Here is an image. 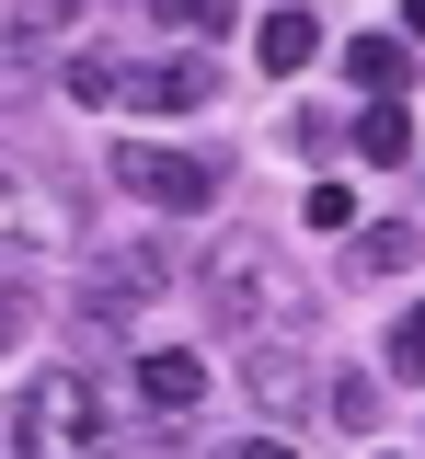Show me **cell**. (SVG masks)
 <instances>
[{"label":"cell","instance_id":"9c48e42d","mask_svg":"<svg viewBox=\"0 0 425 459\" xmlns=\"http://www.w3.org/2000/svg\"><path fill=\"white\" fill-rule=\"evenodd\" d=\"M253 47H265V69H310V57H322V23H310L299 0H276V12H265V35H253Z\"/></svg>","mask_w":425,"mask_h":459},{"label":"cell","instance_id":"ba28073f","mask_svg":"<svg viewBox=\"0 0 425 459\" xmlns=\"http://www.w3.org/2000/svg\"><path fill=\"white\" fill-rule=\"evenodd\" d=\"M138 402H161V413H195V402H207V356H184V344L138 356Z\"/></svg>","mask_w":425,"mask_h":459},{"label":"cell","instance_id":"7a4b0ae2","mask_svg":"<svg viewBox=\"0 0 425 459\" xmlns=\"http://www.w3.org/2000/svg\"><path fill=\"white\" fill-rule=\"evenodd\" d=\"M12 459H116V425H104V391L81 368H47L12 402Z\"/></svg>","mask_w":425,"mask_h":459},{"label":"cell","instance_id":"ac0fdd59","mask_svg":"<svg viewBox=\"0 0 425 459\" xmlns=\"http://www.w3.org/2000/svg\"><path fill=\"white\" fill-rule=\"evenodd\" d=\"M12 92H35V47H12V35H0V104H12Z\"/></svg>","mask_w":425,"mask_h":459},{"label":"cell","instance_id":"52a82bcc","mask_svg":"<svg viewBox=\"0 0 425 459\" xmlns=\"http://www.w3.org/2000/svg\"><path fill=\"white\" fill-rule=\"evenodd\" d=\"M345 150H357V161H414V115H403V92H368V115L357 126H345Z\"/></svg>","mask_w":425,"mask_h":459},{"label":"cell","instance_id":"4fadbf2b","mask_svg":"<svg viewBox=\"0 0 425 459\" xmlns=\"http://www.w3.org/2000/svg\"><path fill=\"white\" fill-rule=\"evenodd\" d=\"M58 81H69V104H126V69H116V57H92V47L69 57Z\"/></svg>","mask_w":425,"mask_h":459},{"label":"cell","instance_id":"5b68a950","mask_svg":"<svg viewBox=\"0 0 425 459\" xmlns=\"http://www.w3.org/2000/svg\"><path fill=\"white\" fill-rule=\"evenodd\" d=\"M242 379H253V402H265V413H299V402H322V391H334V379L310 368L299 344H253V356H242Z\"/></svg>","mask_w":425,"mask_h":459},{"label":"cell","instance_id":"9a60e30c","mask_svg":"<svg viewBox=\"0 0 425 459\" xmlns=\"http://www.w3.org/2000/svg\"><path fill=\"white\" fill-rule=\"evenodd\" d=\"M391 379H425V310L391 322Z\"/></svg>","mask_w":425,"mask_h":459},{"label":"cell","instance_id":"d6986e66","mask_svg":"<svg viewBox=\"0 0 425 459\" xmlns=\"http://www.w3.org/2000/svg\"><path fill=\"white\" fill-rule=\"evenodd\" d=\"M219 459H299V448H288V437H230Z\"/></svg>","mask_w":425,"mask_h":459},{"label":"cell","instance_id":"44dd1931","mask_svg":"<svg viewBox=\"0 0 425 459\" xmlns=\"http://www.w3.org/2000/svg\"><path fill=\"white\" fill-rule=\"evenodd\" d=\"M403 35H425V0H403Z\"/></svg>","mask_w":425,"mask_h":459},{"label":"cell","instance_id":"ffe728a7","mask_svg":"<svg viewBox=\"0 0 425 459\" xmlns=\"http://www.w3.org/2000/svg\"><path fill=\"white\" fill-rule=\"evenodd\" d=\"M12 344H23V299H0V356H12Z\"/></svg>","mask_w":425,"mask_h":459},{"label":"cell","instance_id":"8fae6325","mask_svg":"<svg viewBox=\"0 0 425 459\" xmlns=\"http://www.w3.org/2000/svg\"><path fill=\"white\" fill-rule=\"evenodd\" d=\"M414 253H425V230H403V219H379V230H357V264H368V276H403Z\"/></svg>","mask_w":425,"mask_h":459},{"label":"cell","instance_id":"3957f363","mask_svg":"<svg viewBox=\"0 0 425 459\" xmlns=\"http://www.w3.org/2000/svg\"><path fill=\"white\" fill-rule=\"evenodd\" d=\"M116 184L138 207H173V219H207L219 207V161L207 150H161V138H116Z\"/></svg>","mask_w":425,"mask_h":459},{"label":"cell","instance_id":"2e32d148","mask_svg":"<svg viewBox=\"0 0 425 459\" xmlns=\"http://www.w3.org/2000/svg\"><path fill=\"white\" fill-rule=\"evenodd\" d=\"M161 23H173V35H219V23H230V0H161Z\"/></svg>","mask_w":425,"mask_h":459},{"label":"cell","instance_id":"6da1fadb","mask_svg":"<svg viewBox=\"0 0 425 459\" xmlns=\"http://www.w3.org/2000/svg\"><path fill=\"white\" fill-rule=\"evenodd\" d=\"M195 299H207V322H310L299 264H288L265 230H230V241H207V264H195Z\"/></svg>","mask_w":425,"mask_h":459},{"label":"cell","instance_id":"30bf717a","mask_svg":"<svg viewBox=\"0 0 425 459\" xmlns=\"http://www.w3.org/2000/svg\"><path fill=\"white\" fill-rule=\"evenodd\" d=\"M345 69H357L368 92H414V47H403V35H357V47H345Z\"/></svg>","mask_w":425,"mask_h":459},{"label":"cell","instance_id":"e0dca14e","mask_svg":"<svg viewBox=\"0 0 425 459\" xmlns=\"http://www.w3.org/2000/svg\"><path fill=\"white\" fill-rule=\"evenodd\" d=\"M310 230H357V195L345 184H310Z\"/></svg>","mask_w":425,"mask_h":459},{"label":"cell","instance_id":"8992f818","mask_svg":"<svg viewBox=\"0 0 425 459\" xmlns=\"http://www.w3.org/2000/svg\"><path fill=\"white\" fill-rule=\"evenodd\" d=\"M126 104L195 115V104H219V69H207V57H161V69H126Z\"/></svg>","mask_w":425,"mask_h":459},{"label":"cell","instance_id":"7c38bea8","mask_svg":"<svg viewBox=\"0 0 425 459\" xmlns=\"http://www.w3.org/2000/svg\"><path fill=\"white\" fill-rule=\"evenodd\" d=\"M81 12H92V0H23L0 35H12V47H47V35H69V23H81Z\"/></svg>","mask_w":425,"mask_h":459},{"label":"cell","instance_id":"5bb4252c","mask_svg":"<svg viewBox=\"0 0 425 459\" xmlns=\"http://www.w3.org/2000/svg\"><path fill=\"white\" fill-rule=\"evenodd\" d=\"M322 402H334V425H345V437H379V379H357V368H345Z\"/></svg>","mask_w":425,"mask_h":459},{"label":"cell","instance_id":"277c9868","mask_svg":"<svg viewBox=\"0 0 425 459\" xmlns=\"http://www.w3.org/2000/svg\"><path fill=\"white\" fill-rule=\"evenodd\" d=\"M0 241H69V184H47V172H12L0 161Z\"/></svg>","mask_w":425,"mask_h":459}]
</instances>
